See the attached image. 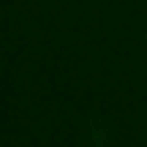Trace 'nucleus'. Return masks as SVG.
<instances>
[]
</instances>
